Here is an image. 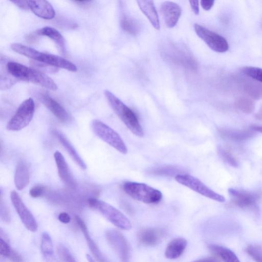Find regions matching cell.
Instances as JSON below:
<instances>
[{
	"label": "cell",
	"instance_id": "1",
	"mask_svg": "<svg viewBox=\"0 0 262 262\" xmlns=\"http://www.w3.org/2000/svg\"><path fill=\"white\" fill-rule=\"evenodd\" d=\"M6 70L14 79L38 84L48 90L56 91L57 85L49 76L35 69L18 62L9 61Z\"/></svg>",
	"mask_w": 262,
	"mask_h": 262
},
{
	"label": "cell",
	"instance_id": "2",
	"mask_svg": "<svg viewBox=\"0 0 262 262\" xmlns=\"http://www.w3.org/2000/svg\"><path fill=\"white\" fill-rule=\"evenodd\" d=\"M11 48L16 53L50 66L62 68L71 72H76L77 70L75 64L56 55L42 53L18 43L11 44Z\"/></svg>",
	"mask_w": 262,
	"mask_h": 262
},
{
	"label": "cell",
	"instance_id": "3",
	"mask_svg": "<svg viewBox=\"0 0 262 262\" xmlns=\"http://www.w3.org/2000/svg\"><path fill=\"white\" fill-rule=\"evenodd\" d=\"M104 94L112 109L129 130L136 136L142 137L144 132L134 111L108 90H105Z\"/></svg>",
	"mask_w": 262,
	"mask_h": 262
},
{
	"label": "cell",
	"instance_id": "4",
	"mask_svg": "<svg viewBox=\"0 0 262 262\" xmlns=\"http://www.w3.org/2000/svg\"><path fill=\"white\" fill-rule=\"evenodd\" d=\"M124 191L131 198L140 202L149 204L159 203L162 199V193L146 184L127 181L123 183Z\"/></svg>",
	"mask_w": 262,
	"mask_h": 262
},
{
	"label": "cell",
	"instance_id": "5",
	"mask_svg": "<svg viewBox=\"0 0 262 262\" xmlns=\"http://www.w3.org/2000/svg\"><path fill=\"white\" fill-rule=\"evenodd\" d=\"M88 203L91 207L98 210L107 220L119 228L129 230L132 224L121 211L103 201L91 198Z\"/></svg>",
	"mask_w": 262,
	"mask_h": 262
},
{
	"label": "cell",
	"instance_id": "6",
	"mask_svg": "<svg viewBox=\"0 0 262 262\" xmlns=\"http://www.w3.org/2000/svg\"><path fill=\"white\" fill-rule=\"evenodd\" d=\"M91 128L98 137L117 150L122 154L127 153V148L121 136L107 124L95 119L91 123Z\"/></svg>",
	"mask_w": 262,
	"mask_h": 262
},
{
	"label": "cell",
	"instance_id": "7",
	"mask_svg": "<svg viewBox=\"0 0 262 262\" xmlns=\"http://www.w3.org/2000/svg\"><path fill=\"white\" fill-rule=\"evenodd\" d=\"M35 112V103L31 98L22 102L7 125L10 130L18 131L27 126L32 120Z\"/></svg>",
	"mask_w": 262,
	"mask_h": 262
},
{
	"label": "cell",
	"instance_id": "8",
	"mask_svg": "<svg viewBox=\"0 0 262 262\" xmlns=\"http://www.w3.org/2000/svg\"><path fill=\"white\" fill-rule=\"evenodd\" d=\"M174 179L178 183L206 198L221 203L226 201L224 196L214 191L194 176L181 174L177 175Z\"/></svg>",
	"mask_w": 262,
	"mask_h": 262
},
{
	"label": "cell",
	"instance_id": "9",
	"mask_svg": "<svg viewBox=\"0 0 262 262\" xmlns=\"http://www.w3.org/2000/svg\"><path fill=\"white\" fill-rule=\"evenodd\" d=\"M194 28L197 35L211 50L219 53L225 52L228 50V43L223 36L197 24H194Z\"/></svg>",
	"mask_w": 262,
	"mask_h": 262
},
{
	"label": "cell",
	"instance_id": "10",
	"mask_svg": "<svg viewBox=\"0 0 262 262\" xmlns=\"http://www.w3.org/2000/svg\"><path fill=\"white\" fill-rule=\"evenodd\" d=\"M105 237L122 261H128L130 257V249L128 241L124 235L115 229H110L106 231Z\"/></svg>",
	"mask_w": 262,
	"mask_h": 262
},
{
	"label": "cell",
	"instance_id": "11",
	"mask_svg": "<svg viewBox=\"0 0 262 262\" xmlns=\"http://www.w3.org/2000/svg\"><path fill=\"white\" fill-rule=\"evenodd\" d=\"M10 199L16 212L26 228L31 232H35L37 230V222L17 192L14 190L11 191Z\"/></svg>",
	"mask_w": 262,
	"mask_h": 262
},
{
	"label": "cell",
	"instance_id": "12",
	"mask_svg": "<svg viewBox=\"0 0 262 262\" xmlns=\"http://www.w3.org/2000/svg\"><path fill=\"white\" fill-rule=\"evenodd\" d=\"M228 193L233 203L242 208L254 206L261 195L259 191H249L233 188L228 189Z\"/></svg>",
	"mask_w": 262,
	"mask_h": 262
},
{
	"label": "cell",
	"instance_id": "13",
	"mask_svg": "<svg viewBox=\"0 0 262 262\" xmlns=\"http://www.w3.org/2000/svg\"><path fill=\"white\" fill-rule=\"evenodd\" d=\"M36 97L61 122H66L69 115L66 110L45 92L35 93Z\"/></svg>",
	"mask_w": 262,
	"mask_h": 262
},
{
	"label": "cell",
	"instance_id": "14",
	"mask_svg": "<svg viewBox=\"0 0 262 262\" xmlns=\"http://www.w3.org/2000/svg\"><path fill=\"white\" fill-rule=\"evenodd\" d=\"M160 12L166 26L168 28H173L177 24L181 16L182 9L177 3L166 1L161 4Z\"/></svg>",
	"mask_w": 262,
	"mask_h": 262
},
{
	"label": "cell",
	"instance_id": "15",
	"mask_svg": "<svg viewBox=\"0 0 262 262\" xmlns=\"http://www.w3.org/2000/svg\"><path fill=\"white\" fill-rule=\"evenodd\" d=\"M29 9L36 16L46 19H51L55 16V11L47 1H28Z\"/></svg>",
	"mask_w": 262,
	"mask_h": 262
},
{
	"label": "cell",
	"instance_id": "16",
	"mask_svg": "<svg viewBox=\"0 0 262 262\" xmlns=\"http://www.w3.org/2000/svg\"><path fill=\"white\" fill-rule=\"evenodd\" d=\"M164 231L159 228H148L140 230L138 233L139 241L146 246H155L164 235Z\"/></svg>",
	"mask_w": 262,
	"mask_h": 262
},
{
	"label": "cell",
	"instance_id": "17",
	"mask_svg": "<svg viewBox=\"0 0 262 262\" xmlns=\"http://www.w3.org/2000/svg\"><path fill=\"white\" fill-rule=\"evenodd\" d=\"M75 220L84 235L91 253L97 260L99 262H110L103 254L96 243L90 236L88 228L83 221L78 216H75Z\"/></svg>",
	"mask_w": 262,
	"mask_h": 262
},
{
	"label": "cell",
	"instance_id": "18",
	"mask_svg": "<svg viewBox=\"0 0 262 262\" xmlns=\"http://www.w3.org/2000/svg\"><path fill=\"white\" fill-rule=\"evenodd\" d=\"M54 134L76 164L82 169H86V164L67 137L62 133L57 130H55Z\"/></svg>",
	"mask_w": 262,
	"mask_h": 262
},
{
	"label": "cell",
	"instance_id": "19",
	"mask_svg": "<svg viewBox=\"0 0 262 262\" xmlns=\"http://www.w3.org/2000/svg\"><path fill=\"white\" fill-rule=\"evenodd\" d=\"M138 5L143 13L157 30L160 28L158 14L152 1H137Z\"/></svg>",
	"mask_w": 262,
	"mask_h": 262
},
{
	"label": "cell",
	"instance_id": "20",
	"mask_svg": "<svg viewBox=\"0 0 262 262\" xmlns=\"http://www.w3.org/2000/svg\"><path fill=\"white\" fill-rule=\"evenodd\" d=\"M187 244V242L184 238L178 237L173 239L166 248L165 256L170 259L179 257L185 251Z\"/></svg>",
	"mask_w": 262,
	"mask_h": 262
},
{
	"label": "cell",
	"instance_id": "21",
	"mask_svg": "<svg viewBox=\"0 0 262 262\" xmlns=\"http://www.w3.org/2000/svg\"><path fill=\"white\" fill-rule=\"evenodd\" d=\"M54 157L59 178L66 184L68 185L73 184V177L62 154L59 151H56L54 154Z\"/></svg>",
	"mask_w": 262,
	"mask_h": 262
},
{
	"label": "cell",
	"instance_id": "22",
	"mask_svg": "<svg viewBox=\"0 0 262 262\" xmlns=\"http://www.w3.org/2000/svg\"><path fill=\"white\" fill-rule=\"evenodd\" d=\"M30 174L28 167L24 161H20L17 164L15 174L14 184L18 190L25 188L29 183Z\"/></svg>",
	"mask_w": 262,
	"mask_h": 262
},
{
	"label": "cell",
	"instance_id": "23",
	"mask_svg": "<svg viewBox=\"0 0 262 262\" xmlns=\"http://www.w3.org/2000/svg\"><path fill=\"white\" fill-rule=\"evenodd\" d=\"M36 33L38 35L46 36L51 39L56 44L60 53L63 55L66 54L65 40L56 29L50 27H45L37 30Z\"/></svg>",
	"mask_w": 262,
	"mask_h": 262
},
{
	"label": "cell",
	"instance_id": "24",
	"mask_svg": "<svg viewBox=\"0 0 262 262\" xmlns=\"http://www.w3.org/2000/svg\"><path fill=\"white\" fill-rule=\"evenodd\" d=\"M222 138L233 141H242L247 140L254 136L252 129H232L222 128L220 130Z\"/></svg>",
	"mask_w": 262,
	"mask_h": 262
},
{
	"label": "cell",
	"instance_id": "25",
	"mask_svg": "<svg viewBox=\"0 0 262 262\" xmlns=\"http://www.w3.org/2000/svg\"><path fill=\"white\" fill-rule=\"evenodd\" d=\"M209 249L218 255L224 262H240L236 254L230 249L215 244L208 245Z\"/></svg>",
	"mask_w": 262,
	"mask_h": 262
},
{
	"label": "cell",
	"instance_id": "26",
	"mask_svg": "<svg viewBox=\"0 0 262 262\" xmlns=\"http://www.w3.org/2000/svg\"><path fill=\"white\" fill-rule=\"evenodd\" d=\"M243 89L245 93L253 99H258L262 97V85L257 82L244 80Z\"/></svg>",
	"mask_w": 262,
	"mask_h": 262
},
{
	"label": "cell",
	"instance_id": "27",
	"mask_svg": "<svg viewBox=\"0 0 262 262\" xmlns=\"http://www.w3.org/2000/svg\"><path fill=\"white\" fill-rule=\"evenodd\" d=\"M122 29L127 33L136 35L140 31V26L136 20L125 13H123L120 18Z\"/></svg>",
	"mask_w": 262,
	"mask_h": 262
},
{
	"label": "cell",
	"instance_id": "28",
	"mask_svg": "<svg viewBox=\"0 0 262 262\" xmlns=\"http://www.w3.org/2000/svg\"><path fill=\"white\" fill-rule=\"evenodd\" d=\"M40 249L44 257L47 260H51L53 256V246L52 238L47 232L41 234Z\"/></svg>",
	"mask_w": 262,
	"mask_h": 262
},
{
	"label": "cell",
	"instance_id": "29",
	"mask_svg": "<svg viewBox=\"0 0 262 262\" xmlns=\"http://www.w3.org/2000/svg\"><path fill=\"white\" fill-rule=\"evenodd\" d=\"M0 253L1 255L9 258L12 262H23L21 256L13 250L9 244L2 238L0 239Z\"/></svg>",
	"mask_w": 262,
	"mask_h": 262
},
{
	"label": "cell",
	"instance_id": "30",
	"mask_svg": "<svg viewBox=\"0 0 262 262\" xmlns=\"http://www.w3.org/2000/svg\"><path fill=\"white\" fill-rule=\"evenodd\" d=\"M235 107L246 114L251 113L254 110V103L250 98L240 97L235 101Z\"/></svg>",
	"mask_w": 262,
	"mask_h": 262
},
{
	"label": "cell",
	"instance_id": "31",
	"mask_svg": "<svg viewBox=\"0 0 262 262\" xmlns=\"http://www.w3.org/2000/svg\"><path fill=\"white\" fill-rule=\"evenodd\" d=\"M242 70L247 76L262 82V69L254 67H245Z\"/></svg>",
	"mask_w": 262,
	"mask_h": 262
},
{
	"label": "cell",
	"instance_id": "32",
	"mask_svg": "<svg viewBox=\"0 0 262 262\" xmlns=\"http://www.w3.org/2000/svg\"><path fill=\"white\" fill-rule=\"evenodd\" d=\"M219 152L222 158L228 164L234 167H238V161L230 150L223 147H220L219 149Z\"/></svg>",
	"mask_w": 262,
	"mask_h": 262
},
{
	"label": "cell",
	"instance_id": "33",
	"mask_svg": "<svg viewBox=\"0 0 262 262\" xmlns=\"http://www.w3.org/2000/svg\"><path fill=\"white\" fill-rule=\"evenodd\" d=\"M246 251L255 262H262V248L260 246L249 245L247 247Z\"/></svg>",
	"mask_w": 262,
	"mask_h": 262
},
{
	"label": "cell",
	"instance_id": "34",
	"mask_svg": "<svg viewBox=\"0 0 262 262\" xmlns=\"http://www.w3.org/2000/svg\"><path fill=\"white\" fill-rule=\"evenodd\" d=\"M58 251L60 255L64 262H76L71 252L64 246L62 245L59 246Z\"/></svg>",
	"mask_w": 262,
	"mask_h": 262
},
{
	"label": "cell",
	"instance_id": "35",
	"mask_svg": "<svg viewBox=\"0 0 262 262\" xmlns=\"http://www.w3.org/2000/svg\"><path fill=\"white\" fill-rule=\"evenodd\" d=\"M1 217L2 219L6 222H9L10 221V214L7 206L1 200Z\"/></svg>",
	"mask_w": 262,
	"mask_h": 262
},
{
	"label": "cell",
	"instance_id": "36",
	"mask_svg": "<svg viewBox=\"0 0 262 262\" xmlns=\"http://www.w3.org/2000/svg\"><path fill=\"white\" fill-rule=\"evenodd\" d=\"M45 191V188L42 186H35L32 187L29 191V194L32 198H38L41 196Z\"/></svg>",
	"mask_w": 262,
	"mask_h": 262
},
{
	"label": "cell",
	"instance_id": "37",
	"mask_svg": "<svg viewBox=\"0 0 262 262\" xmlns=\"http://www.w3.org/2000/svg\"><path fill=\"white\" fill-rule=\"evenodd\" d=\"M12 3H14L16 6L18 7L24 9L28 10L29 9V5H28V1H12Z\"/></svg>",
	"mask_w": 262,
	"mask_h": 262
},
{
	"label": "cell",
	"instance_id": "38",
	"mask_svg": "<svg viewBox=\"0 0 262 262\" xmlns=\"http://www.w3.org/2000/svg\"><path fill=\"white\" fill-rule=\"evenodd\" d=\"M59 221L63 223H69L71 221L69 214L66 212H61L58 216Z\"/></svg>",
	"mask_w": 262,
	"mask_h": 262
},
{
	"label": "cell",
	"instance_id": "39",
	"mask_svg": "<svg viewBox=\"0 0 262 262\" xmlns=\"http://www.w3.org/2000/svg\"><path fill=\"white\" fill-rule=\"evenodd\" d=\"M201 6L205 10H209L213 7L214 1H205L202 0L200 2Z\"/></svg>",
	"mask_w": 262,
	"mask_h": 262
},
{
	"label": "cell",
	"instance_id": "40",
	"mask_svg": "<svg viewBox=\"0 0 262 262\" xmlns=\"http://www.w3.org/2000/svg\"><path fill=\"white\" fill-rule=\"evenodd\" d=\"M190 5L193 13L198 15L199 14V7L198 1H189Z\"/></svg>",
	"mask_w": 262,
	"mask_h": 262
},
{
	"label": "cell",
	"instance_id": "41",
	"mask_svg": "<svg viewBox=\"0 0 262 262\" xmlns=\"http://www.w3.org/2000/svg\"><path fill=\"white\" fill-rule=\"evenodd\" d=\"M192 262H219L216 258L212 257L201 258Z\"/></svg>",
	"mask_w": 262,
	"mask_h": 262
},
{
	"label": "cell",
	"instance_id": "42",
	"mask_svg": "<svg viewBox=\"0 0 262 262\" xmlns=\"http://www.w3.org/2000/svg\"><path fill=\"white\" fill-rule=\"evenodd\" d=\"M252 130L262 133V126L257 125H253L251 127Z\"/></svg>",
	"mask_w": 262,
	"mask_h": 262
},
{
	"label": "cell",
	"instance_id": "43",
	"mask_svg": "<svg viewBox=\"0 0 262 262\" xmlns=\"http://www.w3.org/2000/svg\"><path fill=\"white\" fill-rule=\"evenodd\" d=\"M255 118L259 120H262V106L256 113Z\"/></svg>",
	"mask_w": 262,
	"mask_h": 262
},
{
	"label": "cell",
	"instance_id": "44",
	"mask_svg": "<svg viewBox=\"0 0 262 262\" xmlns=\"http://www.w3.org/2000/svg\"><path fill=\"white\" fill-rule=\"evenodd\" d=\"M91 1H74V2L78 4L79 5H85L89 4Z\"/></svg>",
	"mask_w": 262,
	"mask_h": 262
},
{
	"label": "cell",
	"instance_id": "45",
	"mask_svg": "<svg viewBox=\"0 0 262 262\" xmlns=\"http://www.w3.org/2000/svg\"><path fill=\"white\" fill-rule=\"evenodd\" d=\"M86 257L89 262H96L94 259L89 254L86 255Z\"/></svg>",
	"mask_w": 262,
	"mask_h": 262
}]
</instances>
